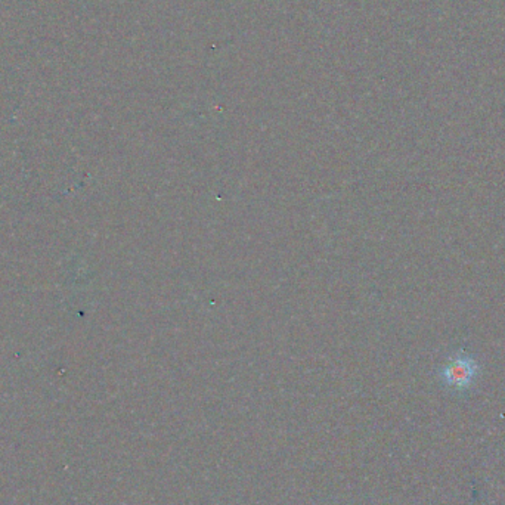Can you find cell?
Listing matches in <instances>:
<instances>
[{"label":"cell","mask_w":505,"mask_h":505,"mask_svg":"<svg viewBox=\"0 0 505 505\" xmlns=\"http://www.w3.org/2000/svg\"><path fill=\"white\" fill-rule=\"evenodd\" d=\"M479 376V364L464 352H458L440 369V380L455 392L468 390Z\"/></svg>","instance_id":"1"}]
</instances>
